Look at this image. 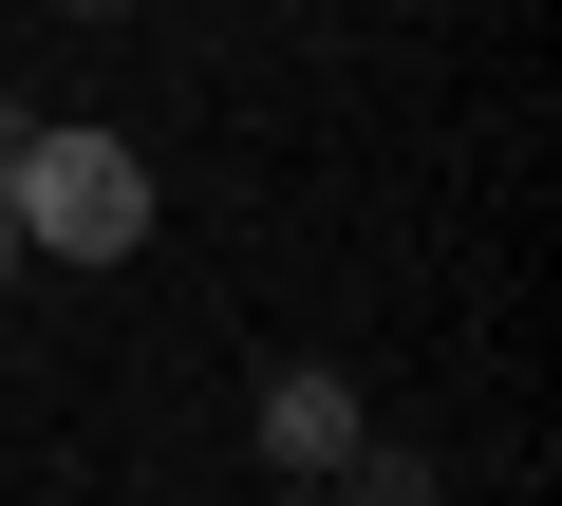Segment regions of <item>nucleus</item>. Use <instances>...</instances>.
Returning <instances> with one entry per match:
<instances>
[{"label": "nucleus", "mask_w": 562, "mask_h": 506, "mask_svg": "<svg viewBox=\"0 0 562 506\" xmlns=\"http://www.w3.org/2000/svg\"><path fill=\"white\" fill-rule=\"evenodd\" d=\"M0 206H20V263H132L150 244V150L132 132H20Z\"/></svg>", "instance_id": "f257e3e1"}, {"label": "nucleus", "mask_w": 562, "mask_h": 506, "mask_svg": "<svg viewBox=\"0 0 562 506\" xmlns=\"http://www.w3.org/2000/svg\"><path fill=\"white\" fill-rule=\"evenodd\" d=\"M357 431H375V394H357L338 357H281V375H262V469H281V487H338Z\"/></svg>", "instance_id": "f03ea898"}, {"label": "nucleus", "mask_w": 562, "mask_h": 506, "mask_svg": "<svg viewBox=\"0 0 562 506\" xmlns=\"http://www.w3.org/2000/svg\"><path fill=\"white\" fill-rule=\"evenodd\" d=\"M319 506H450V469H431L413 431H357V469H338Z\"/></svg>", "instance_id": "7ed1b4c3"}, {"label": "nucleus", "mask_w": 562, "mask_h": 506, "mask_svg": "<svg viewBox=\"0 0 562 506\" xmlns=\"http://www.w3.org/2000/svg\"><path fill=\"white\" fill-rule=\"evenodd\" d=\"M20 132H38V113H0V169H20ZM0 301H20V206H0Z\"/></svg>", "instance_id": "20e7f679"}]
</instances>
